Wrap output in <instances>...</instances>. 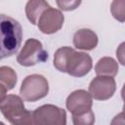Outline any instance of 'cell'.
Returning <instances> with one entry per match:
<instances>
[{
  "label": "cell",
  "mask_w": 125,
  "mask_h": 125,
  "mask_svg": "<svg viewBox=\"0 0 125 125\" xmlns=\"http://www.w3.org/2000/svg\"><path fill=\"white\" fill-rule=\"evenodd\" d=\"M54 66L61 72H66L73 77H83L93 67V61L89 54L77 52L73 48L64 46L54 54Z\"/></svg>",
  "instance_id": "cell-1"
},
{
  "label": "cell",
  "mask_w": 125,
  "mask_h": 125,
  "mask_svg": "<svg viewBox=\"0 0 125 125\" xmlns=\"http://www.w3.org/2000/svg\"><path fill=\"white\" fill-rule=\"evenodd\" d=\"M1 59L12 57L19 51L22 40V28L15 19L1 15Z\"/></svg>",
  "instance_id": "cell-2"
},
{
  "label": "cell",
  "mask_w": 125,
  "mask_h": 125,
  "mask_svg": "<svg viewBox=\"0 0 125 125\" xmlns=\"http://www.w3.org/2000/svg\"><path fill=\"white\" fill-rule=\"evenodd\" d=\"M0 110L12 125H35L33 111L25 108L22 98L18 95H7L1 100Z\"/></svg>",
  "instance_id": "cell-3"
},
{
  "label": "cell",
  "mask_w": 125,
  "mask_h": 125,
  "mask_svg": "<svg viewBox=\"0 0 125 125\" xmlns=\"http://www.w3.org/2000/svg\"><path fill=\"white\" fill-rule=\"evenodd\" d=\"M49 93V82L41 74L26 76L21 85L20 94L25 102H36L45 98Z\"/></svg>",
  "instance_id": "cell-4"
},
{
  "label": "cell",
  "mask_w": 125,
  "mask_h": 125,
  "mask_svg": "<svg viewBox=\"0 0 125 125\" xmlns=\"http://www.w3.org/2000/svg\"><path fill=\"white\" fill-rule=\"evenodd\" d=\"M49 55L44 50L42 43L35 39L29 38L25 41L23 47L17 57V62L22 66H32L48 60Z\"/></svg>",
  "instance_id": "cell-5"
},
{
  "label": "cell",
  "mask_w": 125,
  "mask_h": 125,
  "mask_svg": "<svg viewBox=\"0 0 125 125\" xmlns=\"http://www.w3.org/2000/svg\"><path fill=\"white\" fill-rule=\"evenodd\" d=\"M35 125H66V112L55 104H43L33 111Z\"/></svg>",
  "instance_id": "cell-6"
},
{
  "label": "cell",
  "mask_w": 125,
  "mask_h": 125,
  "mask_svg": "<svg viewBox=\"0 0 125 125\" xmlns=\"http://www.w3.org/2000/svg\"><path fill=\"white\" fill-rule=\"evenodd\" d=\"M116 91V82L113 77L96 76L89 85L88 92L94 100L106 101L110 99Z\"/></svg>",
  "instance_id": "cell-7"
},
{
  "label": "cell",
  "mask_w": 125,
  "mask_h": 125,
  "mask_svg": "<svg viewBox=\"0 0 125 125\" xmlns=\"http://www.w3.org/2000/svg\"><path fill=\"white\" fill-rule=\"evenodd\" d=\"M65 105L72 115H79L92 109L93 98L83 89L75 90L67 96Z\"/></svg>",
  "instance_id": "cell-8"
},
{
  "label": "cell",
  "mask_w": 125,
  "mask_h": 125,
  "mask_svg": "<svg viewBox=\"0 0 125 125\" xmlns=\"http://www.w3.org/2000/svg\"><path fill=\"white\" fill-rule=\"evenodd\" d=\"M64 22L63 14L55 8L50 7L40 17L37 26L44 34H53L59 31Z\"/></svg>",
  "instance_id": "cell-9"
},
{
  "label": "cell",
  "mask_w": 125,
  "mask_h": 125,
  "mask_svg": "<svg viewBox=\"0 0 125 125\" xmlns=\"http://www.w3.org/2000/svg\"><path fill=\"white\" fill-rule=\"evenodd\" d=\"M99 39L97 34L89 28H81L73 35V45L76 49L91 51L98 45Z\"/></svg>",
  "instance_id": "cell-10"
},
{
  "label": "cell",
  "mask_w": 125,
  "mask_h": 125,
  "mask_svg": "<svg viewBox=\"0 0 125 125\" xmlns=\"http://www.w3.org/2000/svg\"><path fill=\"white\" fill-rule=\"evenodd\" d=\"M18 81V76L16 71L7 65H2L0 67V101L3 100L7 95L6 93L16 86Z\"/></svg>",
  "instance_id": "cell-11"
},
{
  "label": "cell",
  "mask_w": 125,
  "mask_h": 125,
  "mask_svg": "<svg viewBox=\"0 0 125 125\" xmlns=\"http://www.w3.org/2000/svg\"><path fill=\"white\" fill-rule=\"evenodd\" d=\"M51 6L44 0H30L25 5V15L31 24H37L42 14Z\"/></svg>",
  "instance_id": "cell-12"
},
{
  "label": "cell",
  "mask_w": 125,
  "mask_h": 125,
  "mask_svg": "<svg viewBox=\"0 0 125 125\" xmlns=\"http://www.w3.org/2000/svg\"><path fill=\"white\" fill-rule=\"evenodd\" d=\"M97 76L114 77L118 73V63L111 57H103L95 65Z\"/></svg>",
  "instance_id": "cell-13"
},
{
  "label": "cell",
  "mask_w": 125,
  "mask_h": 125,
  "mask_svg": "<svg viewBox=\"0 0 125 125\" xmlns=\"http://www.w3.org/2000/svg\"><path fill=\"white\" fill-rule=\"evenodd\" d=\"M110 12L112 17L120 21H125V0H114L110 4Z\"/></svg>",
  "instance_id": "cell-14"
},
{
  "label": "cell",
  "mask_w": 125,
  "mask_h": 125,
  "mask_svg": "<svg viewBox=\"0 0 125 125\" xmlns=\"http://www.w3.org/2000/svg\"><path fill=\"white\" fill-rule=\"evenodd\" d=\"M72 123L73 125H94L95 114L91 109L79 115H72Z\"/></svg>",
  "instance_id": "cell-15"
},
{
  "label": "cell",
  "mask_w": 125,
  "mask_h": 125,
  "mask_svg": "<svg viewBox=\"0 0 125 125\" xmlns=\"http://www.w3.org/2000/svg\"><path fill=\"white\" fill-rule=\"evenodd\" d=\"M59 8L62 11H72L78 8V6L81 4V1L77 0H62V1H56Z\"/></svg>",
  "instance_id": "cell-16"
},
{
  "label": "cell",
  "mask_w": 125,
  "mask_h": 125,
  "mask_svg": "<svg viewBox=\"0 0 125 125\" xmlns=\"http://www.w3.org/2000/svg\"><path fill=\"white\" fill-rule=\"evenodd\" d=\"M116 57H117L118 62H120V64L125 66V41L119 44V46L117 47Z\"/></svg>",
  "instance_id": "cell-17"
},
{
  "label": "cell",
  "mask_w": 125,
  "mask_h": 125,
  "mask_svg": "<svg viewBox=\"0 0 125 125\" xmlns=\"http://www.w3.org/2000/svg\"><path fill=\"white\" fill-rule=\"evenodd\" d=\"M110 125H125V112L122 111V112L116 114L112 118Z\"/></svg>",
  "instance_id": "cell-18"
},
{
  "label": "cell",
  "mask_w": 125,
  "mask_h": 125,
  "mask_svg": "<svg viewBox=\"0 0 125 125\" xmlns=\"http://www.w3.org/2000/svg\"><path fill=\"white\" fill-rule=\"evenodd\" d=\"M121 98H122V100L125 99V83H124V85L121 89Z\"/></svg>",
  "instance_id": "cell-19"
},
{
  "label": "cell",
  "mask_w": 125,
  "mask_h": 125,
  "mask_svg": "<svg viewBox=\"0 0 125 125\" xmlns=\"http://www.w3.org/2000/svg\"><path fill=\"white\" fill-rule=\"evenodd\" d=\"M123 101H124V104H123V108H122V109H123V111L125 112V99H124Z\"/></svg>",
  "instance_id": "cell-20"
},
{
  "label": "cell",
  "mask_w": 125,
  "mask_h": 125,
  "mask_svg": "<svg viewBox=\"0 0 125 125\" xmlns=\"http://www.w3.org/2000/svg\"><path fill=\"white\" fill-rule=\"evenodd\" d=\"M0 125H5V124H4L3 122H0Z\"/></svg>",
  "instance_id": "cell-21"
}]
</instances>
